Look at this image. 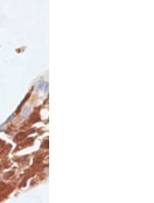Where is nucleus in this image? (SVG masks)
<instances>
[{
	"label": "nucleus",
	"mask_w": 154,
	"mask_h": 203,
	"mask_svg": "<svg viewBox=\"0 0 154 203\" xmlns=\"http://www.w3.org/2000/svg\"><path fill=\"white\" fill-rule=\"evenodd\" d=\"M26 135H26V133H24V132H21V133H18V134L16 135L15 140V141H20V140H23L24 138H26Z\"/></svg>",
	"instance_id": "1"
},
{
	"label": "nucleus",
	"mask_w": 154,
	"mask_h": 203,
	"mask_svg": "<svg viewBox=\"0 0 154 203\" xmlns=\"http://www.w3.org/2000/svg\"><path fill=\"white\" fill-rule=\"evenodd\" d=\"M29 112H30V107H26V108L24 109L23 110V117L24 118H27V116H29Z\"/></svg>",
	"instance_id": "2"
},
{
	"label": "nucleus",
	"mask_w": 154,
	"mask_h": 203,
	"mask_svg": "<svg viewBox=\"0 0 154 203\" xmlns=\"http://www.w3.org/2000/svg\"><path fill=\"white\" fill-rule=\"evenodd\" d=\"M6 185L3 182L0 181V192L4 191V189H6Z\"/></svg>",
	"instance_id": "3"
},
{
	"label": "nucleus",
	"mask_w": 154,
	"mask_h": 203,
	"mask_svg": "<svg viewBox=\"0 0 154 203\" xmlns=\"http://www.w3.org/2000/svg\"><path fill=\"white\" fill-rule=\"evenodd\" d=\"M29 97V94H28V95H27V97H26V98H24V100H23V101L21 102V104H20V105H19V106H18V111H17V112H18V109H19V108H20V107H21V106H22L23 104V103H25V101H26V100H27V98H28V97Z\"/></svg>",
	"instance_id": "4"
},
{
	"label": "nucleus",
	"mask_w": 154,
	"mask_h": 203,
	"mask_svg": "<svg viewBox=\"0 0 154 203\" xmlns=\"http://www.w3.org/2000/svg\"><path fill=\"white\" fill-rule=\"evenodd\" d=\"M45 92H46V91H47L48 90V86H49V84H48V83H45Z\"/></svg>",
	"instance_id": "5"
},
{
	"label": "nucleus",
	"mask_w": 154,
	"mask_h": 203,
	"mask_svg": "<svg viewBox=\"0 0 154 203\" xmlns=\"http://www.w3.org/2000/svg\"><path fill=\"white\" fill-rule=\"evenodd\" d=\"M14 114H12V115L11 116H10V117H9V118H8V120H11L12 119V118H14Z\"/></svg>",
	"instance_id": "6"
}]
</instances>
